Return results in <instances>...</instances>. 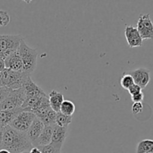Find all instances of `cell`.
I'll return each instance as SVG.
<instances>
[{
  "mask_svg": "<svg viewBox=\"0 0 153 153\" xmlns=\"http://www.w3.org/2000/svg\"><path fill=\"white\" fill-rule=\"evenodd\" d=\"M11 91L12 90L9 89L5 86H0V104L7 98Z\"/></svg>",
  "mask_w": 153,
  "mask_h": 153,
  "instance_id": "obj_24",
  "label": "cell"
},
{
  "mask_svg": "<svg viewBox=\"0 0 153 153\" xmlns=\"http://www.w3.org/2000/svg\"><path fill=\"white\" fill-rule=\"evenodd\" d=\"M22 111H23L22 108L14 110H0V126L4 128L10 125L16 115Z\"/></svg>",
  "mask_w": 153,
  "mask_h": 153,
  "instance_id": "obj_14",
  "label": "cell"
},
{
  "mask_svg": "<svg viewBox=\"0 0 153 153\" xmlns=\"http://www.w3.org/2000/svg\"><path fill=\"white\" fill-rule=\"evenodd\" d=\"M23 37L19 34L0 35V58L4 60L10 54L18 50Z\"/></svg>",
  "mask_w": 153,
  "mask_h": 153,
  "instance_id": "obj_4",
  "label": "cell"
},
{
  "mask_svg": "<svg viewBox=\"0 0 153 153\" xmlns=\"http://www.w3.org/2000/svg\"><path fill=\"white\" fill-rule=\"evenodd\" d=\"M48 99H49L50 105L51 108L56 113L59 112L62 104L64 101L63 94L55 90H52L50 92Z\"/></svg>",
  "mask_w": 153,
  "mask_h": 153,
  "instance_id": "obj_16",
  "label": "cell"
},
{
  "mask_svg": "<svg viewBox=\"0 0 153 153\" xmlns=\"http://www.w3.org/2000/svg\"><path fill=\"white\" fill-rule=\"evenodd\" d=\"M143 109V105L142 102H134L132 105L131 111L134 114H138L142 111Z\"/></svg>",
  "mask_w": 153,
  "mask_h": 153,
  "instance_id": "obj_25",
  "label": "cell"
},
{
  "mask_svg": "<svg viewBox=\"0 0 153 153\" xmlns=\"http://www.w3.org/2000/svg\"><path fill=\"white\" fill-rule=\"evenodd\" d=\"M0 86H2V73H0Z\"/></svg>",
  "mask_w": 153,
  "mask_h": 153,
  "instance_id": "obj_32",
  "label": "cell"
},
{
  "mask_svg": "<svg viewBox=\"0 0 153 153\" xmlns=\"http://www.w3.org/2000/svg\"><path fill=\"white\" fill-rule=\"evenodd\" d=\"M144 99V94L143 93L141 92L140 94H136V95L132 96L131 100L134 103V102H142V101Z\"/></svg>",
  "mask_w": 153,
  "mask_h": 153,
  "instance_id": "obj_27",
  "label": "cell"
},
{
  "mask_svg": "<svg viewBox=\"0 0 153 153\" xmlns=\"http://www.w3.org/2000/svg\"><path fill=\"white\" fill-rule=\"evenodd\" d=\"M30 153H41V152L38 147H32L30 149Z\"/></svg>",
  "mask_w": 153,
  "mask_h": 153,
  "instance_id": "obj_30",
  "label": "cell"
},
{
  "mask_svg": "<svg viewBox=\"0 0 153 153\" xmlns=\"http://www.w3.org/2000/svg\"><path fill=\"white\" fill-rule=\"evenodd\" d=\"M10 21V16L6 10H0V27H5Z\"/></svg>",
  "mask_w": 153,
  "mask_h": 153,
  "instance_id": "obj_22",
  "label": "cell"
},
{
  "mask_svg": "<svg viewBox=\"0 0 153 153\" xmlns=\"http://www.w3.org/2000/svg\"><path fill=\"white\" fill-rule=\"evenodd\" d=\"M72 116H67L61 112H58L56 119V125L63 128H68V126L71 123Z\"/></svg>",
  "mask_w": 153,
  "mask_h": 153,
  "instance_id": "obj_19",
  "label": "cell"
},
{
  "mask_svg": "<svg viewBox=\"0 0 153 153\" xmlns=\"http://www.w3.org/2000/svg\"><path fill=\"white\" fill-rule=\"evenodd\" d=\"M128 73L133 78L134 84L140 87L142 89L145 88L149 83L151 76H150V71L148 69L146 68H138L136 70H132Z\"/></svg>",
  "mask_w": 153,
  "mask_h": 153,
  "instance_id": "obj_8",
  "label": "cell"
},
{
  "mask_svg": "<svg viewBox=\"0 0 153 153\" xmlns=\"http://www.w3.org/2000/svg\"><path fill=\"white\" fill-rule=\"evenodd\" d=\"M56 112L54 111L52 108L50 109L45 114L39 117L38 119L43 123L44 126H54L56 124Z\"/></svg>",
  "mask_w": 153,
  "mask_h": 153,
  "instance_id": "obj_18",
  "label": "cell"
},
{
  "mask_svg": "<svg viewBox=\"0 0 153 153\" xmlns=\"http://www.w3.org/2000/svg\"><path fill=\"white\" fill-rule=\"evenodd\" d=\"M4 69H5V67H4V60L0 58V73H2Z\"/></svg>",
  "mask_w": 153,
  "mask_h": 153,
  "instance_id": "obj_29",
  "label": "cell"
},
{
  "mask_svg": "<svg viewBox=\"0 0 153 153\" xmlns=\"http://www.w3.org/2000/svg\"><path fill=\"white\" fill-rule=\"evenodd\" d=\"M0 153H10V152H9V151L7 150V149H0Z\"/></svg>",
  "mask_w": 153,
  "mask_h": 153,
  "instance_id": "obj_31",
  "label": "cell"
},
{
  "mask_svg": "<svg viewBox=\"0 0 153 153\" xmlns=\"http://www.w3.org/2000/svg\"><path fill=\"white\" fill-rule=\"evenodd\" d=\"M33 147L26 132L17 131L10 126L4 127L2 136V149L10 153H20Z\"/></svg>",
  "mask_w": 153,
  "mask_h": 153,
  "instance_id": "obj_1",
  "label": "cell"
},
{
  "mask_svg": "<svg viewBox=\"0 0 153 153\" xmlns=\"http://www.w3.org/2000/svg\"><path fill=\"white\" fill-rule=\"evenodd\" d=\"M22 88L25 91L26 98L36 97H47L44 91L32 80L30 76L26 79Z\"/></svg>",
  "mask_w": 153,
  "mask_h": 153,
  "instance_id": "obj_12",
  "label": "cell"
},
{
  "mask_svg": "<svg viewBox=\"0 0 153 153\" xmlns=\"http://www.w3.org/2000/svg\"><path fill=\"white\" fill-rule=\"evenodd\" d=\"M4 62L5 69L15 72H23V64L18 50L8 56Z\"/></svg>",
  "mask_w": 153,
  "mask_h": 153,
  "instance_id": "obj_11",
  "label": "cell"
},
{
  "mask_svg": "<svg viewBox=\"0 0 153 153\" xmlns=\"http://www.w3.org/2000/svg\"><path fill=\"white\" fill-rule=\"evenodd\" d=\"M36 117H37L32 112L23 110L16 115L9 126L17 131L26 132Z\"/></svg>",
  "mask_w": 153,
  "mask_h": 153,
  "instance_id": "obj_6",
  "label": "cell"
},
{
  "mask_svg": "<svg viewBox=\"0 0 153 153\" xmlns=\"http://www.w3.org/2000/svg\"><path fill=\"white\" fill-rule=\"evenodd\" d=\"M29 75L23 72H15L4 69L2 72V86H5L10 90L22 88Z\"/></svg>",
  "mask_w": 153,
  "mask_h": 153,
  "instance_id": "obj_3",
  "label": "cell"
},
{
  "mask_svg": "<svg viewBox=\"0 0 153 153\" xmlns=\"http://www.w3.org/2000/svg\"><path fill=\"white\" fill-rule=\"evenodd\" d=\"M136 153H153V140L146 139L138 143Z\"/></svg>",
  "mask_w": 153,
  "mask_h": 153,
  "instance_id": "obj_17",
  "label": "cell"
},
{
  "mask_svg": "<svg viewBox=\"0 0 153 153\" xmlns=\"http://www.w3.org/2000/svg\"><path fill=\"white\" fill-rule=\"evenodd\" d=\"M134 84V79L131 77V76H130L127 73H123L122 77L121 80H120V85L122 87V88L128 91V89L130 86H132Z\"/></svg>",
  "mask_w": 153,
  "mask_h": 153,
  "instance_id": "obj_21",
  "label": "cell"
},
{
  "mask_svg": "<svg viewBox=\"0 0 153 153\" xmlns=\"http://www.w3.org/2000/svg\"><path fill=\"white\" fill-rule=\"evenodd\" d=\"M142 88H140V86H138V85H136V84H134L132 86H130V88L128 89V91L129 94H130V96H134V95H136V94H140V93L142 92Z\"/></svg>",
  "mask_w": 153,
  "mask_h": 153,
  "instance_id": "obj_26",
  "label": "cell"
},
{
  "mask_svg": "<svg viewBox=\"0 0 153 153\" xmlns=\"http://www.w3.org/2000/svg\"><path fill=\"white\" fill-rule=\"evenodd\" d=\"M68 136V128H63L57 125L52 126V141L50 144L62 150L64 140Z\"/></svg>",
  "mask_w": 153,
  "mask_h": 153,
  "instance_id": "obj_10",
  "label": "cell"
},
{
  "mask_svg": "<svg viewBox=\"0 0 153 153\" xmlns=\"http://www.w3.org/2000/svg\"><path fill=\"white\" fill-rule=\"evenodd\" d=\"M124 35L128 44L130 48L140 47L142 46V39L138 32L136 27L127 25L124 29Z\"/></svg>",
  "mask_w": 153,
  "mask_h": 153,
  "instance_id": "obj_9",
  "label": "cell"
},
{
  "mask_svg": "<svg viewBox=\"0 0 153 153\" xmlns=\"http://www.w3.org/2000/svg\"><path fill=\"white\" fill-rule=\"evenodd\" d=\"M18 51L23 64V73L30 76L35 70L37 66V51L36 49L29 47L24 39L21 41Z\"/></svg>",
  "mask_w": 153,
  "mask_h": 153,
  "instance_id": "obj_2",
  "label": "cell"
},
{
  "mask_svg": "<svg viewBox=\"0 0 153 153\" xmlns=\"http://www.w3.org/2000/svg\"><path fill=\"white\" fill-rule=\"evenodd\" d=\"M52 126H44V128L42 131L41 134L39 136L35 143L33 144V147H39L49 145L52 141Z\"/></svg>",
  "mask_w": 153,
  "mask_h": 153,
  "instance_id": "obj_15",
  "label": "cell"
},
{
  "mask_svg": "<svg viewBox=\"0 0 153 153\" xmlns=\"http://www.w3.org/2000/svg\"><path fill=\"white\" fill-rule=\"evenodd\" d=\"M136 29L142 40H153V22L150 18L149 13L140 16Z\"/></svg>",
  "mask_w": 153,
  "mask_h": 153,
  "instance_id": "obj_7",
  "label": "cell"
},
{
  "mask_svg": "<svg viewBox=\"0 0 153 153\" xmlns=\"http://www.w3.org/2000/svg\"><path fill=\"white\" fill-rule=\"evenodd\" d=\"M26 99V97L23 88L17 90H12L7 98L0 104V110H14L20 108Z\"/></svg>",
  "mask_w": 153,
  "mask_h": 153,
  "instance_id": "obj_5",
  "label": "cell"
},
{
  "mask_svg": "<svg viewBox=\"0 0 153 153\" xmlns=\"http://www.w3.org/2000/svg\"><path fill=\"white\" fill-rule=\"evenodd\" d=\"M3 130L4 128L0 126V149H2V136H3Z\"/></svg>",
  "mask_w": 153,
  "mask_h": 153,
  "instance_id": "obj_28",
  "label": "cell"
},
{
  "mask_svg": "<svg viewBox=\"0 0 153 153\" xmlns=\"http://www.w3.org/2000/svg\"><path fill=\"white\" fill-rule=\"evenodd\" d=\"M20 153H30V150H27V151H23V152H20Z\"/></svg>",
  "mask_w": 153,
  "mask_h": 153,
  "instance_id": "obj_33",
  "label": "cell"
},
{
  "mask_svg": "<svg viewBox=\"0 0 153 153\" xmlns=\"http://www.w3.org/2000/svg\"><path fill=\"white\" fill-rule=\"evenodd\" d=\"M44 128V125L43 124V123L38 118L36 117L35 120L33 121L31 126L28 129V131H26L27 136H28V139L31 141L32 146L35 143L36 140H38L39 136L40 135Z\"/></svg>",
  "mask_w": 153,
  "mask_h": 153,
  "instance_id": "obj_13",
  "label": "cell"
},
{
  "mask_svg": "<svg viewBox=\"0 0 153 153\" xmlns=\"http://www.w3.org/2000/svg\"><path fill=\"white\" fill-rule=\"evenodd\" d=\"M38 148L41 153H62V150L57 149L52 144L46 145L44 146H39Z\"/></svg>",
  "mask_w": 153,
  "mask_h": 153,
  "instance_id": "obj_23",
  "label": "cell"
},
{
  "mask_svg": "<svg viewBox=\"0 0 153 153\" xmlns=\"http://www.w3.org/2000/svg\"><path fill=\"white\" fill-rule=\"evenodd\" d=\"M75 111V105L73 102L70 100H64L60 108V111L62 114L67 116H72Z\"/></svg>",
  "mask_w": 153,
  "mask_h": 153,
  "instance_id": "obj_20",
  "label": "cell"
}]
</instances>
